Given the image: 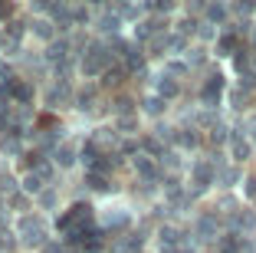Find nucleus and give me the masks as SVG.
Here are the masks:
<instances>
[{
    "label": "nucleus",
    "mask_w": 256,
    "mask_h": 253,
    "mask_svg": "<svg viewBox=\"0 0 256 253\" xmlns=\"http://www.w3.org/2000/svg\"><path fill=\"white\" fill-rule=\"evenodd\" d=\"M16 233H20L23 246H46L50 243V227L40 214H23L16 220Z\"/></svg>",
    "instance_id": "obj_1"
},
{
    "label": "nucleus",
    "mask_w": 256,
    "mask_h": 253,
    "mask_svg": "<svg viewBox=\"0 0 256 253\" xmlns=\"http://www.w3.org/2000/svg\"><path fill=\"white\" fill-rule=\"evenodd\" d=\"M30 33H33V37H40V40H46V43H53L56 27H53V20H33L30 23Z\"/></svg>",
    "instance_id": "obj_2"
},
{
    "label": "nucleus",
    "mask_w": 256,
    "mask_h": 253,
    "mask_svg": "<svg viewBox=\"0 0 256 253\" xmlns=\"http://www.w3.org/2000/svg\"><path fill=\"white\" fill-rule=\"evenodd\" d=\"M69 99H72V89L56 82L53 89H50V96H46V102H50V109H60V102H69Z\"/></svg>",
    "instance_id": "obj_3"
},
{
    "label": "nucleus",
    "mask_w": 256,
    "mask_h": 253,
    "mask_svg": "<svg viewBox=\"0 0 256 253\" xmlns=\"http://www.w3.org/2000/svg\"><path fill=\"white\" fill-rule=\"evenodd\" d=\"M53 161L60 164V168H69V164L76 161V151H72V145H56V151H53Z\"/></svg>",
    "instance_id": "obj_4"
},
{
    "label": "nucleus",
    "mask_w": 256,
    "mask_h": 253,
    "mask_svg": "<svg viewBox=\"0 0 256 253\" xmlns=\"http://www.w3.org/2000/svg\"><path fill=\"white\" fill-rule=\"evenodd\" d=\"M56 201H60V187H56V184H50V187H46V191H43V194L36 197V204H40L43 210H50V207H53Z\"/></svg>",
    "instance_id": "obj_5"
},
{
    "label": "nucleus",
    "mask_w": 256,
    "mask_h": 253,
    "mask_svg": "<svg viewBox=\"0 0 256 253\" xmlns=\"http://www.w3.org/2000/svg\"><path fill=\"white\" fill-rule=\"evenodd\" d=\"M98 30L102 33H108V30H118V17H102V20H98Z\"/></svg>",
    "instance_id": "obj_6"
},
{
    "label": "nucleus",
    "mask_w": 256,
    "mask_h": 253,
    "mask_svg": "<svg viewBox=\"0 0 256 253\" xmlns=\"http://www.w3.org/2000/svg\"><path fill=\"white\" fill-rule=\"evenodd\" d=\"M10 14H14V7H10V4H7V7L0 4V27H7V17H10Z\"/></svg>",
    "instance_id": "obj_7"
}]
</instances>
